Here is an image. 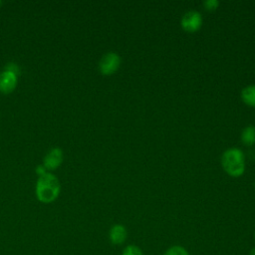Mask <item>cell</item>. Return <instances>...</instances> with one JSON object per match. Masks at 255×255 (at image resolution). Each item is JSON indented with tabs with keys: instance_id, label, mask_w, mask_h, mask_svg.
Segmentation results:
<instances>
[{
	"instance_id": "52a82bcc",
	"label": "cell",
	"mask_w": 255,
	"mask_h": 255,
	"mask_svg": "<svg viewBox=\"0 0 255 255\" xmlns=\"http://www.w3.org/2000/svg\"><path fill=\"white\" fill-rule=\"evenodd\" d=\"M17 85V76L4 71L0 74V91L4 94L11 93Z\"/></svg>"
},
{
	"instance_id": "9a60e30c",
	"label": "cell",
	"mask_w": 255,
	"mask_h": 255,
	"mask_svg": "<svg viewBox=\"0 0 255 255\" xmlns=\"http://www.w3.org/2000/svg\"><path fill=\"white\" fill-rule=\"evenodd\" d=\"M250 255H255V248L250 250Z\"/></svg>"
},
{
	"instance_id": "ba28073f",
	"label": "cell",
	"mask_w": 255,
	"mask_h": 255,
	"mask_svg": "<svg viewBox=\"0 0 255 255\" xmlns=\"http://www.w3.org/2000/svg\"><path fill=\"white\" fill-rule=\"evenodd\" d=\"M241 99L245 105L255 108V85L245 87L241 92Z\"/></svg>"
},
{
	"instance_id": "30bf717a",
	"label": "cell",
	"mask_w": 255,
	"mask_h": 255,
	"mask_svg": "<svg viewBox=\"0 0 255 255\" xmlns=\"http://www.w3.org/2000/svg\"><path fill=\"white\" fill-rule=\"evenodd\" d=\"M163 255H189V252L181 245H172L164 251Z\"/></svg>"
},
{
	"instance_id": "8fae6325",
	"label": "cell",
	"mask_w": 255,
	"mask_h": 255,
	"mask_svg": "<svg viewBox=\"0 0 255 255\" xmlns=\"http://www.w3.org/2000/svg\"><path fill=\"white\" fill-rule=\"evenodd\" d=\"M122 255H143V253L138 246L134 244H128L123 249Z\"/></svg>"
},
{
	"instance_id": "8992f818",
	"label": "cell",
	"mask_w": 255,
	"mask_h": 255,
	"mask_svg": "<svg viewBox=\"0 0 255 255\" xmlns=\"http://www.w3.org/2000/svg\"><path fill=\"white\" fill-rule=\"evenodd\" d=\"M128 238V230L123 224H114L109 230V240L114 245H122Z\"/></svg>"
},
{
	"instance_id": "277c9868",
	"label": "cell",
	"mask_w": 255,
	"mask_h": 255,
	"mask_svg": "<svg viewBox=\"0 0 255 255\" xmlns=\"http://www.w3.org/2000/svg\"><path fill=\"white\" fill-rule=\"evenodd\" d=\"M202 16L198 11H188L186 12L180 21L182 29L187 33H194L198 31L202 26Z\"/></svg>"
},
{
	"instance_id": "2e32d148",
	"label": "cell",
	"mask_w": 255,
	"mask_h": 255,
	"mask_svg": "<svg viewBox=\"0 0 255 255\" xmlns=\"http://www.w3.org/2000/svg\"><path fill=\"white\" fill-rule=\"evenodd\" d=\"M254 241H255V232H254Z\"/></svg>"
},
{
	"instance_id": "7c38bea8",
	"label": "cell",
	"mask_w": 255,
	"mask_h": 255,
	"mask_svg": "<svg viewBox=\"0 0 255 255\" xmlns=\"http://www.w3.org/2000/svg\"><path fill=\"white\" fill-rule=\"evenodd\" d=\"M219 5V2L217 0H207L203 2V6L205 10L207 11H214Z\"/></svg>"
},
{
	"instance_id": "5b68a950",
	"label": "cell",
	"mask_w": 255,
	"mask_h": 255,
	"mask_svg": "<svg viewBox=\"0 0 255 255\" xmlns=\"http://www.w3.org/2000/svg\"><path fill=\"white\" fill-rule=\"evenodd\" d=\"M63 161V151L59 147L52 148L44 157L43 165L48 169H56Z\"/></svg>"
},
{
	"instance_id": "9c48e42d",
	"label": "cell",
	"mask_w": 255,
	"mask_h": 255,
	"mask_svg": "<svg viewBox=\"0 0 255 255\" xmlns=\"http://www.w3.org/2000/svg\"><path fill=\"white\" fill-rule=\"evenodd\" d=\"M241 141L245 145L255 144V126H247L241 132Z\"/></svg>"
},
{
	"instance_id": "6da1fadb",
	"label": "cell",
	"mask_w": 255,
	"mask_h": 255,
	"mask_svg": "<svg viewBox=\"0 0 255 255\" xmlns=\"http://www.w3.org/2000/svg\"><path fill=\"white\" fill-rule=\"evenodd\" d=\"M59 179L52 173L46 172L39 176L36 184V196L43 203H51L60 194Z\"/></svg>"
},
{
	"instance_id": "3957f363",
	"label": "cell",
	"mask_w": 255,
	"mask_h": 255,
	"mask_svg": "<svg viewBox=\"0 0 255 255\" xmlns=\"http://www.w3.org/2000/svg\"><path fill=\"white\" fill-rule=\"evenodd\" d=\"M121 65V58L115 52L106 53L99 62V70L103 75L110 76L116 73Z\"/></svg>"
},
{
	"instance_id": "5bb4252c",
	"label": "cell",
	"mask_w": 255,
	"mask_h": 255,
	"mask_svg": "<svg viewBox=\"0 0 255 255\" xmlns=\"http://www.w3.org/2000/svg\"><path fill=\"white\" fill-rule=\"evenodd\" d=\"M36 172L39 176H41L47 172V169L44 167V165H38L36 168Z\"/></svg>"
},
{
	"instance_id": "7a4b0ae2",
	"label": "cell",
	"mask_w": 255,
	"mask_h": 255,
	"mask_svg": "<svg viewBox=\"0 0 255 255\" xmlns=\"http://www.w3.org/2000/svg\"><path fill=\"white\" fill-rule=\"evenodd\" d=\"M221 165L230 176H241L245 171V155L243 151L238 147L226 149L221 156Z\"/></svg>"
},
{
	"instance_id": "4fadbf2b",
	"label": "cell",
	"mask_w": 255,
	"mask_h": 255,
	"mask_svg": "<svg viewBox=\"0 0 255 255\" xmlns=\"http://www.w3.org/2000/svg\"><path fill=\"white\" fill-rule=\"evenodd\" d=\"M4 71H7V72H10L16 76L19 75L20 73V68L17 64L15 63H8L6 66H5V70Z\"/></svg>"
}]
</instances>
